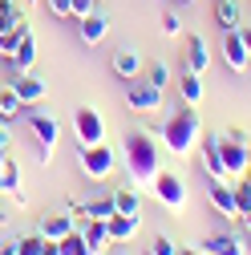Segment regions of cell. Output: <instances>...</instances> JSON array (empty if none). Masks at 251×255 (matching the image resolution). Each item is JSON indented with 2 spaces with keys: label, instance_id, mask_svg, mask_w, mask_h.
<instances>
[{
  "label": "cell",
  "instance_id": "e0dca14e",
  "mask_svg": "<svg viewBox=\"0 0 251 255\" xmlns=\"http://www.w3.org/2000/svg\"><path fill=\"white\" fill-rule=\"evenodd\" d=\"M203 251H207V255H247V243L235 239V235H211V239L203 243Z\"/></svg>",
  "mask_w": 251,
  "mask_h": 255
},
{
  "label": "cell",
  "instance_id": "ab89813d",
  "mask_svg": "<svg viewBox=\"0 0 251 255\" xmlns=\"http://www.w3.org/2000/svg\"><path fill=\"white\" fill-rule=\"evenodd\" d=\"M114 247H118V251H114V255H130V251H126V247H122V243H114Z\"/></svg>",
  "mask_w": 251,
  "mask_h": 255
},
{
  "label": "cell",
  "instance_id": "ac0fdd59",
  "mask_svg": "<svg viewBox=\"0 0 251 255\" xmlns=\"http://www.w3.org/2000/svg\"><path fill=\"white\" fill-rule=\"evenodd\" d=\"M207 65H211L207 41L203 37H191V41H186V69H191V73H207Z\"/></svg>",
  "mask_w": 251,
  "mask_h": 255
},
{
  "label": "cell",
  "instance_id": "ba28073f",
  "mask_svg": "<svg viewBox=\"0 0 251 255\" xmlns=\"http://www.w3.org/2000/svg\"><path fill=\"white\" fill-rule=\"evenodd\" d=\"M126 102H130L134 114H154L162 106V89L150 85L146 77H130V85H126Z\"/></svg>",
  "mask_w": 251,
  "mask_h": 255
},
{
  "label": "cell",
  "instance_id": "d4e9b609",
  "mask_svg": "<svg viewBox=\"0 0 251 255\" xmlns=\"http://www.w3.org/2000/svg\"><path fill=\"white\" fill-rule=\"evenodd\" d=\"M114 207H118V215H142V199H138V190H118L114 195Z\"/></svg>",
  "mask_w": 251,
  "mask_h": 255
},
{
  "label": "cell",
  "instance_id": "4316f807",
  "mask_svg": "<svg viewBox=\"0 0 251 255\" xmlns=\"http://www.w3.org/2000/svg\"><path fill=\"white\" fill-rule=\"evenodd\" d=\"M12 243H16V255H41L45 235H41V231H37V235H16Z\"/></svg>",
  "mask_w": 251,
  "mask_h": 255
},
{
  "label": "cell",
  "instance_id": "30bf717a",
  "mask_svg": "<svg viewBox=\"0 0 251 255\" xmlns=\"http://www.w3.org/2000/svg\"><path fill=\"white\" fill-rule=\"evenodd\" d=\"M211 203L223 219H239V203H235V186H227V178H211Z\"/></svg>",
  "mask_w": 251,
  "mask_h": 255
},
{
  "label": "cell",
  "instance_id": "7c38bea8",
  "mask_svg": "<svg viewBox=\"0 0 251 255\" xmlns=\"http://www.w3.org/2000/svg\"><path fill=\"white\" fill-rule=\"evenodd\" d=\"M81 239H85L89 255H106V251L114 247V239H110V223H106V219H89V227L81 231Z\"/></svg>",
  "mask_w": 251,
  "mask_h": 255
},
{
  "label": "cell",
  "instance_id": "8992f818",
  "mask_svg": "<svg viewBox=\"0 0 251 255\" xmlns=\"http://www.w3.org/2000/svg\"><path fill=\"white\" fill-rule=\"evenodd\" d=\"M73 134H77L81 146H98V142H106V118H102V110L77 106V110H73Z\"/></svg>",
  "mask_w": 251,
  "mask_h": 255
},
{
  "label": "cell",
  "instance_id": "9a60e30c",
  "mask_svg": "<svg viewBox=\"0 0 251 255\" xmlns=\"http://www.w3.org/2000/svg\"><path fill=\"white\" fill-rule=\"evenodd\" d=\"M215 20L223 33H235L243 28V12H239V0H215Z\"/></svg>",
  "mask_w": 251,
  "mask_h": 255
},
{
  "label": "cell",
  "instance_id": "277c9868",
  "mask_svg": "<svg viewBox=\"0 0 251 255\" xmlns=\"http://www.w3.org/2000/svg\"><path fill=\"white\" fill-rule=\"evenodd\" d=\"M28 130H33L37 146H41V162H53V150H57V134H61V122L49 110H28Z\"/></svg>",
  "mask_w": 251,
  "mask_h": 255
},
{
  "label": "cell",
  "instance_id": "44dd1931",
  "mask_svg": "<svg viewBox=\"0 0 251 255\" xmlns=\"http://www.w3.org/2000/svg\"><path fill=\"white\" fill-rule=\"evenodd\" d=\"M0 182H4V190L16 199V207H24V190H20V166L12 162V158H4V166H0Z\"/></svg>",
  "mask_w": 251,
  "mask_h": 255
},
{
  "label": "cell",
  "instance_id": "52a82bcc",
  "mask_svg": "<svg viewBox=\"0 0 251 255\" xmlns=\"http://www.w3.org/2000/svg\"><path fill=\"white\" fill-rule=\"evenodd\" d=\"M114 150L106 146V142H98V146H81V170H85V178H93V182H102V178H110L114 174Z\"/></svg>",
  "mask_w": 251,
  "mask_h": 255
},
{
  "label": "cell",
  "instance_id": "b9f144b4",
  "mask_svg": "<svg viewBox=\"0 0 251 255\" xmlns=\"http://www.w3.org/2000/svg\"><path fill=\"white\" fill-rule=\"evenodd\" d=\"M243 223H247V231H251V211H247V215H243Z\"/></svg>",
  "mask_w": 251,
  "mask_h": 255
},
{
  "label": "cell",
  "instance_id": "7402d4cb",
  "mask_svg": "<svg viewBox=\"0 0 251 255\" xmlns=\"http://www.w3.org/2000/svg\"><path fill=\"white\" fill-rule=\"evenodd\" d=\"M69 231H73V215H69V211L49 215V219L41 223V235H45V239H65Z\"/></svg>",
  "mask_w": 251,
  "mask_h": 255
},
{
  "label": "cell",
  "instance_id": "7bdbcfd3",
  "mask_svg": "<svg viewBox=\"0 0 251 255\" xmlns=\"http://www.w3.org/2000/svg\"><path fill=\"white\" fill-rule=\"evenodd\" d=\"M142 255H154V251H142Z\"/></svg>",
  "mask_w": 251,
  "mask_h": 255
},
{
  "label": "cell",
  "instance_id": "3957f363",
  "mask_svg": "<svg viewBox=\"0 0 251 255\" xmlns=\"http://www.w3.org/2000/svg\"><path fill=\"white\" fill-rule=\"evenodd\" d=\"M215 150H219V162H223L227 178H243L251 170V142L235 130V134H215Z\"/></svg>",
  "mask_w": 251,
  "mask_h": 255
},
{
  "label": "cell",
  "instance_id": "f546056e",
  "mask_svg": "<svg viewBox=\"0 0 251 255\" xmlns=\"http://www.w3.org/2000/svg\"><path fill=\"white\" fill-rule=\"evenodd\" d=\"M24 33H28V24H24V28H16V33H4V37H0V53H4V57H12Z\"/></svg>",
  "mask_w": 251,
  "mask_h": 255
},
{
  "label": "cell",
  "instance_id": "8d00e7d4",
  "mask_svg": "<svg viewBox=\"0 0 251 255\" xmlns=\"http://www.w3.org/2000/svg\"><path fill=\"white\" fill-rule=\"evenodd\" d=\"M239 37H243V45H247V53H251V24H243V28H239Z\"/></svg>",
  "mask_w": 251,
  "mask_h": 255
},
{
  "label": "cell",
  "instance_id": "484cf974",
  "mask_svg": "<svg viewBox=\"0 0 251 255\" xmlns=\"http://www.w3.org/2000/svg\"><path fill=\"white\" fill-rule=\"evenodd\" d=\"M81 215H85V219H110V215H118L114 195H110V199H93V203H85V207H81Z\"/></svg>",
  "mask_w": 251,
  "mask_h": 255
},
{
  "label": "cell",
  "instance_id": "d6a6232c",
  "mask_svg": "<svg viewBox=\"0 0 251 255\" xmlns=\"http://www.w3.org/2000/svg\"><path fill=\"white\" fill-rule=\"evenodd\" d=\"M178 28H182V20H178L174 12H166V16H162V33H166V37H174Z\"/></svg>",
  "mask_w": 251,
  "mask_h": 255
},
{
  "label": "cell",
  "instance_id": "2e32d148",
  "mask_svg": "<svg viewBox=\"0 0 251 255\" xmlns=\"http://www.w3.org/2000/svg\"><path fill=\"white\" fill-rule=\"evenodd\" d=\"M8 61L16 65V73H24V69H33V65H37V37H33V28L20 37V45H16V53H12Z\"/></svg>",
  "mask_w": 251,
  "mask_h": 255
},
{
  "label": "cell",
  "instance_id": "f1b7e54d",
  "mask_svg": "<svg viewBox=\"0 0 251 255\" xmlns=\"http://www.w3.org/2000/svg\"><path fill=\"white\" fill-rule=\"evenodd\" d=\"M146 81H150V85H158V89H166V81H170V69L162 65V61H154V65L146 69Z\"/></svg>",
  "mask_w": 251,
  "mask_h": 255
},
{
  "label": "cell",
  "instance_id": "5b68a950",
  "mask_svg": "<svg viewBox=\"0 0 251 255\" xmlns=\"http://www.w3.org/2000/svg\"><path fill=\"white\" fill-rule=\"evenodd\" d=\"M154 195H158V203L170 211V215H182L186 211V195H191V190H186V182L174 174V170H158L154 174Z\"/></svg>",
  "mask_w": 251,
  "mask_h": 255
},
{
  "label": "cell",
  "instance_id": "e575fe53",
  "mask_svg": "<svg viewBox=\"0 0 251 255\" xmlns=\"http://www.w3.org/2000/svg\"><path fill=\"white\" fill-rule=\"evenodd\" d=\"M8 146H12V138H8V130H0V166H4V158H8Z\"/></svg>",
  "mask_w": 251,
  "mask_h": 255
},
{
  "label": "cell",
  "instance_id": "4fadbf2b",
  "mask_svg": "<svg viewBox=\"0 0 251 255\" xmlns=\"http://www.w3.org/2000/svg\"><path fill=\"white\" fill-rule=\"evenodd\" d=\"M106 33H110V16H106L102 8H93L89 16H81V41H85V45H102Z\"/></svg>",
  "mask_w": 251,
  "mask_h": 255
},
{
  "label": "cell",
  "instance_id": "d6986e66",
  "mask_svg": "<svg viewBox=\"0 0 251 255\" xmlns=\"http://www.w3.org/2000/svg\"><path fill=\"white\" fill-rule=\"evenodd\" d=\"M114 73L126 77V81L138 77V73H142V57H138L134 49H118V53H114Z\"/></svg>",
  "mask_w": 251,
  "mask_h": 255
},
{
  "label": "cell",
  "instance_id": "d590c367",
  "mask_svg": "<svg viewBox=\"0 0 251 255\" xmlns=\"http://www.w3.org/2000/svg\"><path fill=\"white\" fill-rule=\"evenodd\" d=\"M41 255H61V243H57V239H45V247H41Z\"/></svg>",
  "mask_w": 251,
  "mask_h": 255
},
{
  "label": "cell",
  "instance_id": "60d3db41",
  "mask_svg": "<svg viewBox=\"0 0 251 255\" xmlns=\"http://www.w3.org/2000/svg\"><path fill=\"white\" fill-rule=\"evenodd\" d=\"M0 219H4V190H0Z\"/></svg>",
  "mask_w": 251,
  "mask_h": 255
},
{
  "label": "cell",
  "instance_id": "74e56055",
  "mask_svg": "<svg viewBox=\"0 0 251 255\" xmlns=\"http://www.w3.org/2000/svg\"><path fill=\"white\" fill-rule=\"evenodd\" d=\"M182 255H207V251H203V247H199V251H195V247H186V251H182Z\"/></svg>",
  "mask_w": 251,
  "mask_h": 255
},
{
  "label": "cell",
  "instance_id": "7a4b0ae2",
  "mask_svg": "<svg viewBox=\"0 0 251 255\" xmlns=\"http://www.w3.org/2000/svg\"><path fill=\"white\" fill-rule=\"evenodd\" d=\"M162 146L174 154V158H186L195 146H199V138H203V118H199V106H182V110H174L166 122H162Z\"/></svg>",
  "mask_w": 251,
  "mask_h": 255
},
{
  "label": "cell",
  "instance_id": "7dc6e473",
  "mask_svg": "<svg viewBox=\"0 0 251 255\" xmlns=\"http://www.w3.org/2000/svg\"><path fill=\"white\" fill-rule=\"evenodd\" d=\"M178 255H182V251H178Z\"/></svg>",
  "mask_w": 251,
  "mask_h": 255
},
{
  "label": "cell",
  "instance_id": "8fae6325",
  "mask_svg": "<svg viewBox=\"0 0 251 255\" xmlns=\"http://www.w3.org/2000/svg\"><path fill=\"white\" fill-rule=\"evenodd\" d=\"M223 65H227L231 73H243V69L251 65V53H247V45H243V37H239V28L227 33V41H223Z\"/></svg>",
  "mask_w": 251,
  "mask_h": 255
},
{
  "label": "cell",
  "instance_id": "603a6c76",
  "mask_svg": "<svg viewBox=\"0 0 251 255\" xmlns=\"http://www.w3.org/2000/svg\"><path fill=\"white\" fill-rule=\"evenodd\" d=\"M178 93H182V106H199L203 102V73L186 69V77H178Z\"/></svg>",
  "mask_w": 251,
  "mask_h": 255
},
{
  "label": "cell",
  "instance_id": "ffe728a7",
  "mask_svg": "<svg viewBox=\"0 0 251 255\" xmlns=\"http://www.w3.org/2000/svg\"><path fill=\"white\" fill-rule=\"evenodd\" d=\"M20 110H28V106L20 102V93L12 89V81H8V85H0V122L20 118Z\"/></svg>",
  "mask_w": 251,
  "mask_h": 255
},
{
  "label": "cell",
  "instance_id": "836d02e7",
  "mask_svg": "<svg viewBox=\"0 0 251 255\" xmlns=\"http://www.w3.org/2000/svg\"><path fill=\"white\" fill-rule=\"evenodd\" d=\"M98 8V0H73V16H89Z\"/></svg>",
  "mask_w": 251,
  "mask_h": 255
},
{
  "label": "cell",
  "instance_id": "f35d334b",
  "mask_svg": "<svg viewBox=\"0 0 251 255\" xmlns=\"http://www.w3.org/2000/svg\"><path fill=\"white\" fill-rule=\"evenodd\" d=\"M0 255H16V243H8V247H4V251H0Z\"/></svg>",
  "mask_w": 251,
  "mask_h": 255
},
{
  "label": "cell",
  "instance_id": "6da1fadb",
  "mask_svg": "<svg viewBox=\"0 0 251 255\" xmlns=\"http://www.w3.org/2000/svg\"><path fill=\"white\" fill-rule=\"evenodd\" d=\"M122 162H126L130 182L150 186L154 174L162 170V150H158V142H154V134L150 130H130L126 142H122Z\"/></svg>",
  "mask_w": 251,
  "mask_h": 255
},
{
  "label": "cell",
  "instance_id": "bcb514c9",
  "mask_svg": "<svg viewBox=\"0 0 251 255\" xmlns=\"http://www.w3.org/2000/svg\"><path fill=\"white\" fill-rule=\"evenodd\" d=\"M0 190H4V182H0Z\"/></svg>",
  "mask_w": 251,
  "mask_h": 255
},
{
  "label": "cell",
  "instance_id": "ee69618b",
  "mask_svg": "<svg viewBox=\"0 0 251 255\" xmlns=\"http://www.w3.org/2000/svg\"><path fill=\"white\" fill-rule=\"evenodd\" d=\"M243 178H251V170H247V174H243Z\"/></svg>",
  "mask_w": 251,
  "mask_h": 255
},
{
  "label": "cell",
  "instance_id": "9c48e42d",
  "mask_svg": "<svg viewBox=\"0 0 251 255\" xmlns=\"http://www.w3.org/2000/svg\"><path fill=\"white\" fill-rule=\"evenodd\" d=\"M12 89L20 93V102H24V106H37V102L45 98V93H49V85H45V77H41L37 69H24V73H16Z\"/></svg>",
  "mask_w": 251,
  "mask_h": 255
},
{
  "label": "cell",
  "instance_id": "4dcf8cb0",
  "mask_svg": "<svg viewBox=\"0 0 251 255\" xmlns=\"http://www.w3.org/2000/svg\"><path fill=\"white\" fill-rule=\"evenodd\" d=\"M150 251H154V255H178V247H174L166 235H158V239H154V247H150Z\"/></svg>",
  "mask_w": 251,
  "mask_h": 255
},
{
  "label": "cell",
  "instance_id": "f6af8a7d",
  "mask_svg": "<svg viewBox=\"0 0 251 255\" xmlns=\"http://www.w3.org/2000/svg\"><path fill=\"white\" fill-rule=\"evenodd\" d=\"M28 4H37V0H28Z\"/></svg>",
  "mask_w": 251,
  "mask_h": 255
},
{
  "label": "cell",
  "instance_id": "5bb4252c",
  "mask_svg": "<svg viewBox=\"0 0 251 255\" xmlns=\"http://www.w3.org/2000/svg\"><path fill=\"white\" fill-rule=\"evenodd\" d=\"M106 223H110V239L114 243H130L138 235V227H142V215H110Z\"/></svg>",
  "mask_w": 251,
  "mask_h": 255
},
{
  "label": "cell",
  "instance_id": "83f0119b",
  "mask_svg": "<svg viewBox=\"0 0 251 255\" xmlns=\"http://www.w3.org/2000/svg\"><path fill=\"white\" fill-rule=\"evenodd\" d=\"M57 243H61V255H89V247H85L81 231H69L65 239H57Z\"/></svg>",
  "mask_w": 251,
  "mask_h": 255
},
{
  "label": "cell",
  "instance_id": "cb8c5ba5",
  "mask_svg": "<svg viewBox=\"0 0 251 255\" xmlns=\"http://www.w3.org/2000/svg\"><path fill=\"white\" fill-rule=\"evenodd\" d=\"M16 28H24V12L12 4V0H0V37L16 33Z\"/></svg>",
  "mask_w": 251,
  "mask_h": 255
},
{
  "label": "cell",
  "instance_id": "1f68e13d",
  "mask_svg": "<svg viewBox=\"0 0 251 255\" xmlns=\"http://www.w3.org/2000/svg\"><path fill=\"white\" fill-rule=\"evenodd\" d=\"M49 8H53V16H73V0H49Z\"/></svg>",
  "mask_w": 251,
  "mask_h": 255
}]
</instances>
